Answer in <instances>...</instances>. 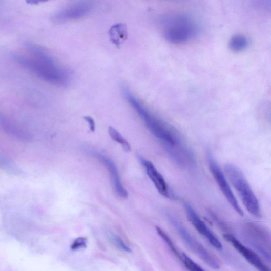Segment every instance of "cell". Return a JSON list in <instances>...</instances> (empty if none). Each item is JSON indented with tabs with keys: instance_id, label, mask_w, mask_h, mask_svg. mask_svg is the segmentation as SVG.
I'll use <instances>...</instances> for the list:
<instances>
[{
	"instance_id": "obj_1",
	"label": "cell",
	"mask_w": 271,
	"mask_h": 271,
	"mask_svg": "<svg viewBox=\"0 0 271 271\" xmlns=\"http://www.w3.org/2000/svg\"><path fill=\"white\" fill-rule=\"evenodd\" d=\"M121 91L126 100L135 109L151 133L162 143L172 160L183 168L192 166L195 163L194 154L186 144L180 133L152 114L128 88L122 86Z\"/></svg>"
},
{
	"instance_id": "obj_2",
	"label": "cell",
	"mask_w": 271,
	"mask_h": 271,
	"mask_svg": "<svg viewBox=\"0 0 271 271\" xmlns=\"http://www.w3.org/2000/svg\"><path fill=\"white\" fill-rule=\"evenodd\" d=\"M165 39L173 44H183L194 39L198 35L199 27L194 19L183 14L168 15L162 21Z\"/></svg>"
},
{
	"instance_id": "obj_3",
	"label": "cell",
	"mask_w": 271,
	"mask_h": 271,
	"mask_svg": "<svg viewBox=\"0 0 271 271\" xmlns=\"http://www.w3.org/2000/svg\"><path fill=\"white\" fill-rule=\"evenodd\" d=\"M225 170L227 178L240 196L247 211L253 216L261 218L262 213L259 200L242 171L231 164L225 166Z\"/></svg>"
},
{
	"instance_id": "obj_4",
	"label": "cell",
	"mask_w": 271,
	"mask_h": 271,
	"mask_svg": "<svg viewBox=\"0 0 271 271\" xmlns=\"http://www.w3.org/2000/svg\"><path fill=\"white\" fill-rule=\"evenodd\" d=\"M172 225L177 231L183 242L207 265L214 269H219L220 264L217 259L191 234L182 223L174 216L169 215Z\"/></svg>"
},
{
	"instance_id": "obj_5",
	"label": "cell",
	"mask_w": 271,
	"mask_h": 271,
	"mask_svg": "<svg viewBox=\"0 0 271 271\" xmlns=\"http://www.w3.org/2000/svg\"><path fill=\"white\" fill-rule=\"evenodd\" d=\"M208 161L210 170L222 193L236 212L240 216H243V211L234 195L224 172L220 168L211 153L209 154Z\"/></svg>"
},
{
	"instance_id": "obj_6",
	"label": "cell",
	"mask_w": 271,
	"mask_h": 271,
	"mask_svg": "<svg viewBox=\"0 0 271 271\" xmlns=\"http://www.w3.org/2000/svg\"><path fill=\"white\" fill-rule=\"evenodd\" d=\"M94 5L91 2H77L68 5L59 10L54 19L57 22H69L87 17L94 10Z\"/></svg>"
},
{
	"instance_id": "obj_7",
	"label": "cell",
	"mask_w": 271,
	"mask_h": 271,
	"mask_svg": "<svg viewBox=\"0 0 271 271\" xmlns=\"http://www.w3.org/2000/svg\"><path fill=\"white\" fill-rule=\"evenodd\" d=\"M184 206L187 218L197 231L214 248L221 250L222 245L217 237L205 223L200 218L192 205L185 203Z\"/></svg>"
},
{
	"instance_id": "obj_8",
	"label": "cell",
	"mask_w": 271,
	"mask_h": 271,
	"mask_svg": "<svg viewBox=\"0 0 271 271\" xmlns=\"http://www.w3.org/2000/svg\"><path fill=\"white\" fill-rule=\"evenodd\" d=\"M225 240L253 267L259 271H270L258 255L244 245L240 241L230 234L224 235Z\"/></svg>"
},
{
	"instance_id": "obj_9",
	"label": "cell",
	"mask_w": 271,
	"mask_h": 271,
	"mask_svg": "<svg viewBox=\"0 0 271 271\" xmlns=\"http://www.w3.org/2000/svg\"><path fill=\"white\" fill-rule=\"evenodd\" d=\"M139 160L145 167L149 177L153 183L158 192L166 198L176 199V197L169 187L163 175L158 171L153 164L147 159L141 157H139Z\"/></svg>"
},
{
	"instance_id": "obj_10",
	"label": "cell",
	"mask_w": 271,
	"mask_h": 271,
	"mask_svg": "<svg viewBox=\"0 0 271 271\" xmlns=\"http://www.w3.org/2000/svg\"><path fill=\"white\" fill-rule=\"evenodd\" d=\"M94 155L108 170L111 183L117 195L123 199L128 197V193L122 185L118 169L115 163L110 159L99 153H95Z\"/></svg>"
},
{
	"instance_id": "obj_11",
	"label": "cell",
	"mask_w": 271,
	"mask_h": 271,
	"mask_svg": "<svg viewBox=\"0 0 271 271\" xmlns=\"http://www.w3.org/2000/svg\"><path fill=\"white\" fill-rule=\"evenodd\" d=\"M109 35L111 42L119 47L127 38L128 32L126 25L120 23L111 26Z\"/></svg>"
},
{
	"instance_id": "obj_12",
	"label": "cell",
	"mask_w": 271,
	"mask_h": 271,
	"mask_svg": "<svg viewBox=\"0 0 271 271\" xmlns=\"http://www.w3.org/2000/svg\"><path fill=\"white\" fill-rule=\"evenodd\" d=\"M249 45L248 38L243 35H236L230 40V49L234 52H241L246 50Z\"/></svg>"
},
{
	"instance_id": "obj_13",
	"label": "cell",
	"mask_w": 271,
	"mask_h": 271,
	"mask_svg": "<svg viewBox=\"0 0 271 271\" xmlns=\"http://www.w3.org/2000/svg\"><path fill=\"white\" fill-rule=\"evenodd\" d=\"M108 133L111 138L114 141L119 143L125 151H131V147L129 142L114 127L111 126L109 127Z\"/></svg>"
},
{
	"instance_id": "obj_14",
	"label": "cell",
	"mask_w": 271,
	"mask_h": 271,
	"mask_svg": "<svg viewBox=\"0 0 271 271\" xmlns=\"http://www.w3.org/2000/svg\"><path fill=\"white\" fill-rule=\"evenodd\" d=\"M156 230L158 235L162 238V240L166 244L171 251L174 254V256L181 260L182 254L178 250L169 236L161 228L156 227Z\"/></svg>"
},
{
	"instance_id": "obj_15",
	"label": "cell",
	"mask_w": 271,
	"mask_h": 271,
	"mask_svg": "<svg viewBox=\"0 0 271 271\" xmlns=\"http://www.w3.org/2000/svg\"><path fill=\"white\" fill-rule=\"evenodd\" d=\"M181 260L189 271H205L185 254H182Z\"/></svg>"
},
{
	"instance_id": "obj_16",
	"label": "cell",
	"mask_w": 271,
	"mask_h": 271,
	"mask_svg": "<svg viewBox=\"0 0 271 271\" xmlns=\"http://www.w3.org/2000/svg\"><path fill=\"white\" fill-rule=\"evenodd\" d=\"M87 238L81 237L76 239L71 246V249L76 251L84 248L87 246Z\"/></svg>"
},
{
	"instance_id": "obj_17",
	"label": "cell",
	"mask_w": 271,
	"mask_h": 271,
	"mask_svg": "<svg viewBox=\"0 0 271 271\" xmlns=\"http://www.w3.org/2000/svg\"><path fill=\"white\" fill-rule=\"evenodd\" d=\"M114 241L117 246L121 249L127 252H131V249L124 243L123 241L119 237L115 236Z\"/></svg>"
},
{
	"instance_id": "obj_18",
	"label": "cell",
	"mask_w": 271,
	"mask_h": 271,
	"mask_svg": "<svg viewBox=\"0 0 271 271\" xmlns=\"http://www.w3.org/2000/svg\"><path fill=\"white\" fill-rule=\"evenodd\" d=\"M84 119L88 123L90 131L94 132L95 130V124L93 118L90 116H86Z\"/></svg>"
}]
</instances>
